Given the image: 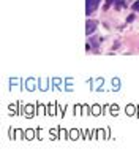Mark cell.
<instances>
[{"instance_id":"1","label":"cell","mask_w":139,"mask_h":152,"mask_svg":"<svg viewBox=\"0 0 139 152\" xmlns=\"http://www.w3.org/2000/svg\"><path fill=\"white\" fill-rule=\"evenodd\" d=\"M98 3H100V0H85V13L90 16V14L97 10Z\"/></svg>"},{"instance_id":"2","label":"cell","mask_w":139,"mask_h":152,"mask_svg":"<svg viewBox=\"0 0 139 152\" xmlns=\"http://www.w3.org/2000/svg\"><path fill=\"white\" fill-rule=\"evenodd\" d=\"M95 28H97V22L95 21H87V27H85V33L90 35V33L95 32Z\"/></svg>"},{"instance_id":"3","label":"cell","mask_w":139,"mask_h":152,"mask_svg":"<svg viewBox=\"0 0 139 152\" xmlns=\"http://www.w3.org/2000/svg\"><path fill=\"white\" fill-rule=\"evenodd\" d=\"M133 10H135V11H139V2L133 3Z\"/></svg>"},{"instance_id":"4","label":"cell","mask_w":139,"mask_h":152,"mask_svg":"<svg viewBox=\"0 0 139 152\" xmlns=\"http://www.w3.org/2000/svg\"><path fill=\"white\" fill-rule=\"evenodd\" d=\"M127 113H128V114H133V106H128V108H127Z\"/></svg>"},{"instance_id":"5","label":"cell","mask_w":139,"mask_h":152,"mask_svg":"<svg viewBox=\"0 0 139 152\" xmlns=\"http://www.w3.org/2000/svg\"><path fill=\"white\" fill-rule=\"evenodd\" d=\"M93 111H95V114H98V111H100V106H95V108H93Z\"/></svg>"}]
</instances>
